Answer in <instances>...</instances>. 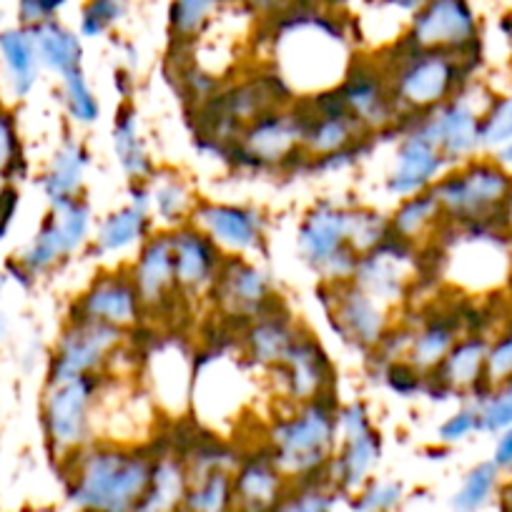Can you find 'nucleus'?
Masks as SVG:
<instances>
[{
    "instance_id": "24",
    "label": "nucleus",
    "mask_w": 512,
    "mask_h": 512,
    "mask_svg": "<svg viewBox=\"0 0 512 512\" xmlns=\"http://www.w3.org/2000/svg\"><path fill=\"white\" fill-rule=\"evenodd\" d=\"M487 344L482 334H467L455 342V347L447 352L440 367L435 369V379L445 392H485L490 390L485 384V359Z\"/></svg>"
},
{
    "instance_id": "12",
    "label": "nucleus",
    "mask_w": 512,
    "mask_h": 512,
    "mask_svg": "<svg viewBox=\"0 0 512 512\" xmlns=\"http://www.w3.org/2000/svg\"><path fill=\"white\" fill-rule=\"evenodd\" d=\"M407 241L390 239L379 244L377 249L367 251L354 267L349 282L357 284L362 292L382 302L384 307L405 294V284L410 279V254L405 251Z\"/></svg>"
},
{
    "instance_id": "5",
    "label": "nucleus",
    "mask_w": 512,
    "mask_h": 512,
    "mask_svg": "<svg viewBox=\"0 0 512 512\" xmlns=\"http://www.w3.org/2000/svg\"><path fill=\"white\" fill-rule=\"evenodd\" d=\"M101 384V374L48 384L43 397V430L58 460H71L93 442V412Z\"/></svg>"
},
{
    "instance_id": "7",
    "label": "nucleus",
    "mask_w": 512,
    "mask_h": 512,
    "mask_svg": "<svg viewBox=\"0 0 512 512\" xmlns=\"http://www.w3.org/2000/svg\"><path fill=\"white\" fill-rule=\"evenodd\" d=\"M126 329L96 322H73L58 339L48 367V384L101 374L123 342Z\"/></svg>"
},
{
    "instance_id": "31",
    "label": "nucleus",
    "mask_w": 512,
    "mask_h": 512,
    "mask_svg": "<svg viewBox=\"0 0 512 512\" xmlns=\"http://www.w3.org/2000/svg\"><path fill=\"white\" fill-rule=\"evenodd\" d=\"M33 41H36L38 58H41V66L51 68L58 76H66V73L76 71L83 63V46L81 38L73 31H68L66 26L56 21H46L41 26H33Z\"/></svg>"
},
{
    "instance_id": "22",
    "label": "nucleus",
    "mask_w": 512,
    "mask_h": 512,
    "mask_svg": "<svg viewBox=\"0 0 512 512\" xmlns=\"http://www.w3.org/2000/svg\"><path fill=\"white\" fill-rule=\"evenodd\" d=\"M189 465V490H186L181 512H231L234 507V467L214 457V452H201Z\"/></svg>"
},
{
    "instance_id": "53",
    "label": "nucleus",
    "mask_w": 512,
    "mask_h": 512,
    "mask_svg": "<svg viewBox=\"0 0 512 512\" xmlns=\"http://www.w3.org/2000/svg\"><path fill=\"white\" fill-rule=\"evenodd\" d=\"M492 159H495L500 166H505L507 171H512V144H507L505 149L497 151V154L492 156Z\"/></svg>"
},
{
    "instance_id": "28",
    "label": "nucleus",
    "mask_w": 512,
    "mask_h": 512,
    "mask_svg": "<svg viewBox=\"0 0 512 512\" xmlns=\"http://www.w3.org/2000/svg\"><path fill=\"white\" fill-rule=\"evenodd\" d=\"M0 58H3V66H6L8 81H11L16 98H26L36 86L38 68H41V58H38L31 28L0 31Z\"/></svg>"
},
{
    "instance_id": "27",
    "label": "nucleus",
    "mask_w": 512,
    "mask_h": 512,
    "mask_svg": "<svg viewBox=\"0 0 512 512\" xmlns=\"http://www.w3.org/2000/svg\"><path fill=\"white\" fill-rule=\"evenodd\" d=\"M189 490V465L179 455H161L154 460L149 490L136 512H181Z\"/></svg>"
},
{
    "instance_id": "34",
    "label": "nucleus",
    "mask_w": 512,
    "mask_h": 512,
    "mask_svg": "<svg viewBox=\"0 0 512 512\" xmlns=\"http://www.w3.org/2000/svg\"><path fill=\"white\" fill-rule=\"evenodd\" d=\"M146 191H149L151 214H156V219L174 226V229L184 226L191 211L196 209L189 186L179 176H154Z\"/></svg>"
},
{
    "instance_id": "17",
    "label": "nucleus",
    "mask_w": 512,
    "mask_h": 512,
    "mask_svg": "<svg viewBox=\"0 0 512 512\" xmlns=\"http://www.w3.org/2000/svg\"><path fill=\"white\" fill-rule=\"evenodd\" d=\"M194 226H199L219 249L231 254H249L262 246V216L244 206L201 204L194 209Z\"/></svg>"
},
{
    "instance_id": "6",
    "label": "nucleus",
    "mask_w": 512,
    "mask_h": 512,
    "mask_svg": "<svg viewBox=\"0 0 512 512\" xmlns=\"http://www.w3.org/2000/svg\"><path fill=\"white\" fill-rule=\"evenodd\" d=\"M299 251L304 262L332 282L352 279L359 254L349 244V211L319 204L299 226Z\"/></svg>"
},
{
    "instance_id": "23",
    "label": "nucleus",
    "mask_w": 512,
    "mask_h": 512,
    "mask_svg": "<svg viewBox=\"0 0 512 512\" xmlns=\"http://www.w3.org/2000/svg\"><path fill=\"white\" fill-rule=\"evenodd\" d=\"M287 395L294 402H312L324 397L329 384V362L319 344L309 337H297L287 359L279 364Z\"/></svg>"
},
{
    "instance_id": "11",
    "label": "nucleus",
    "mask_w": 512,
    "mask_h": 512,
    "mask_svg": "<svg viewBox=\"0 0 512 512\" xmlns=\"http://www.w3.org/2000/svg\"><path fill=\"white\" fill-rule=\"evenodd\" d=\"M304 121L279 108L262 113L251 123H246L239 134V146L244 156L254 164H279L287 161L302 149Z\"/></svg>"
},
{
    "instance_id": "56",
    "label": "nucleus",
    "mask_w": 512,
    "mask_h": 512,
    "mask_svg": "<svg viewBox=\"0 0 512 512\" xmlns=\"http://www.w3.org/2000/svg\"><path fill=\"white\" fill-rule=\"evenodd\" d=\"M121 3H123V0H121Z\"/></svg>"
},
{
    "instance_id": "20",
    "label": "nucleus",
    "mask_w": 512,
    "mask_h": 512,
    "mask_svg": "<svg viewBox=\"0 0 512 512\" xmlns=\"http://www.w3.org/2000/svg\"><path fill=\"white\" fill-rule=\"evenodd\" d=\"M339 101L344 103L354 121L367 128H382L395 116V98H392L387 76L369 66H357L344 76L337 88Z\"/></svg>"
},
{
    "instance_id": "30",
    "label": "nucleus",
    "mask_w": 512,
    "mask_h": 512,
    "mask_svg": "<svg viewBox=\"0 0 512 512\" xmlns=\"http://www.w3.org/2000/svg\"><path fill=\"white\" fill-rule=\"evenodd\" d=\"M86 166L88 151L81 141H66L53 154L51 166L43 174V191H46L51 206L68 199H78V194L83 189V181H86Z\"/></svg>"
},
{
    "instance_id": "46",
    "label": "nucleus",
    "mask_w": 512,
    "mask_h": 512,
    "mask_svg": "<svg viewBox=\"0 0 512 512\" xmlns=\"http://www.w3.org/2000/svg\"><path fill=\"white\" fill-rule=\"evenodd\" d=\"M329 495L324 492V487L319 485H307L299 487V492H289L272 512H329Z\"/></svg>"
},
{
    "instance_id": "3",
    "label": "nucleus",
    "mask_w": 512,
    "mask_h": 512,
    "mask_svg": "<svg viewBox=\"0 0 512 512\" xmlns=\"http://www.w3.org/2000/svg\"><path fill=\"white\" fill-rule=\"evenodd\" d=\"M407 51L397 56L387 83L395 106L412 111H432L462 91L467 78V53L425 51L405 41Z\"/></svg>"
},
{
    "instance_id": "43",
    "label": "nucleus",
    "mask_w": 512,
    "mask_h": 512,
    "mask_svg": "<svg viewBox=\"0 0 512 512\" xmlns=\"http://www.w3.org/2000/svg\"><path fill=\"white\" fill-rule=\"evenodd\" d=\"M510 379H512V324L507 329H502V332L487 344V359H485L487 387L510 382Z\"/></svg>"
},
{
    "instance_id": "49",
    "label": "nucleus",
    "mask_w": 512,
    "mask_h": 512,
    "mask_svg": "<svg viewBox=\"0 0 512 512\" xmlns=\"http://www.w3.org/2000/svg\"><path fill=\"white\" fill-rule=\"evenodd\" d=\"M492 465L500 470V475L512 477V427L497 432L495 450H492Z\"/></svg>"
},
{
    "instance_id": "21",
    "label": "nucleus",
    "mask_w": 512,
    "mask_h": 512,
    "mask_svg": "<svg viewBox=\"0 0 512 512\" xmlns=\"http://www.w3.org/2000/svg\"><path fill=\"white\" fill-rule=\"evenodd\" d=\"M304 121L302 149L314 159H329L334 154L347 151L359 139L364 128L352 118V113L339 101L337 91L319 96L317 113Z\"/></svg>"
},
{
    "instance_id": "4",
    "label": "nucleus",
    "mask_w": 512,
    "mask_h": 512,
    "mask_svg": "<svg viewBox=\"0 0 512 512\" xmlns=\"http://www.w3.org/2000/svg\"><path fill=\"white\" fill-rule=\"evenodd\" d=\"M442 216L462 224L482 226L505 211L512 196V171L495 159H470L452 174H445L432 186Z\"/></svg>"
},
{
    "instance_id": "50",
    "label": "nucleus",
    "mask_w": 512,
    "mask_h": 512,
    "mask_svg": "<svg viewBox=\"0 0 512 512\" xmlns=\"http://www.w3.org/2000/svg\"><path fill=\"white\" fill-rule=\"evenodd\" d=\"M16 209H18V191L13 189V186H6V191H3V196H0V241H3V236L8 234V229H11V221L13 216H16Z\"/></svg>"
},
{
    "instance_id": "8",
    "label": "nucleus",
    "mask_w": 512,
    "mask_h": 512,
    "mask_svg": "<svg viewBox=\"0 0 512 512\" xmlns=\"http://www.w3.org/2000/svg\"><path fill=\"white\" fill-rule=\"evenodd\" d=\"M405 41L425 51L470 53L480 43V21L470 0H427L412 18Z\"/></svg>"
},
{
    "instance_id": "15",
    "label": "nucleus",
    "mask_w": 512,
    "mask_h": 512,
    "mask_svg": "<svg viewBox=\"0 0 512 512\" xmlns=\"http://www.w3.org/2000/svg\"><path fill=\"white\" fill-rule=\"evenodd\" d=\"M334 327L344 339H352L359 347H377L384 342L387 332V312L384 304L369 297L367 292L347 282L334 284Z\"/></svg>"
},
{
    "instance_id": "36",
    "label": "nucleus",
    "mask_w": 512,
    "mask_h": 512,
    "mask_svg": "<svg viewBox=\"0 0 512 512\" xmlns=\"http://www.w3.org/2000/svg\"><path fill=\"white\" fill-rule=\"evenodd\" d=\"M440 216L442 209L430 189L420 191L415 196H407V199H402L400 209L395 211V216L390 221L392 236L400 241L420 239L422 234H427V229H432L437 224Z\"/></svg>"
},
{
    "instance_id": "26",
    "label": "nucleus",
    "mask_w": 512,
    "mask_h": 512,
    "mask_svg": "<svg viewBox=\"0 0 512 512\" xmlns=\"http://www.w3.org/2000/svg\"><path fill=\"white\" fill-rule=\"evenodd\" d=\"M379 452H382V442H379L377 430H369L359 437H347L342 440V450L329 462V482L344 492L362 490L369 482L374 465L379 462Z\"/></svg>"
},
{
    "instance_id": "19",
    "label": "nucleus",
    "mask_w": 512,
    "mask_h": 512,
    "mask_svg": "<svg viewBox=\"0 0 512 512\" xmlns=\"http://www.w3.org/2000/svg\"><path fill=\"white\" fill-rule=\"evenodd\" d=\"M395 156V169L387 179V189H390V194L400 196V199L432 189L450 166L445 156L417 128L400 141Z\"/></svg>"
},
{
    "instance_id": "33",
    "label": "nucleus",
    "mask_w": 512,
    "mask_h": 512,
    "mask_svg": "<svg viewBox=\"0 0 512 512\" xmlns=\"http://www.w3.org/2000/svg\"><path fill=\"white\" fill-rule=\"evenodd\" d=\"M73 251L68 246L66 236H63L61 226H58L56 216L48 214V219L43 221L41 229H38L36 239L31 241L26 251L18 259V269H21L23 277H38V274L51 272L53 267L68 259Z\"/></svg>"
},
{
    "instance_id": "14",
    "label": "nucleus",
    "mask_w": 512,
    "mask_h": 512,
    "mask_svg": "<svg viewBox=\"0 0 512 512\" xmlns=\"http://www.w3.org/2000/svg\"><path fill=\"white\" fill-rule=\"evenodd\" d=\"M171 249L179 292H204L214 287L224 256L199 226L184 224L171 231Z\"/></svg>"
},
{
    "instance_id": "52",
    "label": "nucleus",
    "mask_w": 512,
    "mask_h": 512,
    "mask_svg": "<svg viewBox=\"0 0 512 512\" xmlns=\"http://www.w3.org/2000/svg\"><path fill=\"white\" fill-rule=\"evenodd\" d=\"M500 507L502 512H512V477L505 487H500Z\"/></svg>"
},
{
    "instance_id": "16",
    "label": "nucleus",
    "mask_w": 512,
    "mask_h": 512,
    "mask_svg": "<svg viewBox=\"0 0 512 512\" xmlns=\"http://www.w3.org/2000/svg\"><path fill=\"white\" fill-rule=\"evenodd\" d=\"M234 507L231 512H272L292 492L289 477L272 455H254L234 467Z\"/></svg>"
},
{
    "instance_id": "18",
    "label": "nucleus",
    "mask_w": 512,
    "mask_h": 512,
    "mask_svg": "<svg viewBox=\"0 0 512 512\" xmlns=\"http://www.w3.org/2000/svg\"><path fill=\"white\" fill-rule=\"evenodd\" d=\"M131 279H134L144 309H161L174 299V294H179L171 231H159L141 244L134 269H131Z\"/></svg>"
},
{
    "instance_id": "1",
    "label": "nucleus",
    "mask_w": 512,
    "mask_h": 512,
    "mask_svg": "<svg viewBox=\"0 0 512 512\" xmlns=\"http://www.w3.org/2000/svg\"><path fill=\"white\" fill-rule=\"evenodd\" d=\"M154 460L139 447L91 442L66 460L68 500L81 512H136L149 490Z\"/></svg>"
},
{
    "instance_id": "10",
    "label": "nucleus",
    "mask_w": 512,
    "mask_h": 512,
    "mask_svg": "<svg viewBox=\"0 0 512 512\" xmlns=\"http://www.w3.org/2000/svg\"><path fill=\"white\" fill-rule=\"evenodd\" d=\"M141 312H144V304H141L131 274H103L86 289V294H81L71 319L128 329L139 322Z\"/></svg>"
},
{
    "instance_id": "32",
    "label": "nucleus",
    "mask_w": 512,
    "mask_h": 512,
    "mask_svg": "<svg viewBox=\"0 0 512 512\" xmlns=\"http://www.w3.org/2000/svg\"><path fill=\"white\" fill-rule=\"evenodd\" d=\"M460 339V327H457V319H432L427 322L420 332H415L407 344V362L417 369V372H435L442 364V359L447 357L455 342Z\"/></svg>"
},
{
    "instance_id": "37",
    "label": "nucleus",
    "mask_w": 512,
    "mask_h": 512,
    "mask_svg": "<svg viewBox=\"0 0 512 512\" xmlns=\"http://www.w3.org/2000/svg\"><path fill=\"white\" fill-rule=\"evenodd\" d=\"M497 490H500V470L492 465V460L480 462L465 475L460 490L452 497V507L457 512H480Z\"/></svg>"
},
{
    "instance_id": "9",
    "label": "nucleus",
    "mask_w": 512,
    "mask_h": 512,
    "mask_svg": "<svg viewBox=\"0 0 512 512\" xmlns=\"http://www.w3.org/2000/svg\"><path fill=\"white\" fill-rule=\"evenodd\" d=\"M485 106L477 108L465 91L427 111L417 131L440 151L447 164L470 161L480 154V118Z\"/></svg>"
},
{
    "instance_id": "29",
    "label": "nucleus",
    "mask_w": 512,
    "mask_h": 512,
    "mask_svg": "<svg viewBox=\"0 0 512 512\" xmlns=\"http://www.w3.org/2000/svg\"><path fill=\"white\" fill-rule=\"evenodd\" d=\"M294 342H297V334H294L292 324L277 314H262V317L251 319L244 334L246 354L256 364L272 369H277L287 359Z\"/></svg>"
},
{
    "instance_id": "54",
    "label": "nucleus",
    "mask_w": 512,
    "mask_h": 512,
    "mask_svg": "<svg viewBox=\"0 0 512 512\" xmlns=\"http://www.w3.org/2000/svg\"><path fill=\"white\" fill-rule=\"evenodd\" d=\"M6 186H8V181L3 179V176H0V196H3V191H6Z\"/></svg>"
},
{
    "instance_id": "51",
    "label": "nucleus",
    "mask_w": 512,
    "mask_h": 512,
    "mask_svg": "<svg viewBox=\"0 0 512 512\" xmlns=\"http://www.w3.org/2000/svg\"><path fill=\"white\" fill-rule=\"evenodd\" d=\"M382 6H390L400 13H417L422 6H425L427 0H377Z\"/></svg>"
},
{
    "instance_id": "2",
    "label": "nucleus",
    "mask_w": 512,
    "mask_h": 512,
    "mask_svg": "<svg viewBox=\"0 0 512 512\" xmlns=\"http://www.w3.org/2000/svg\"><path fill=\"white\" fill-rule=\"evenodd\" d=\"M337 442V412L324 397L304 402L294 415L284 417L269 432V455L289 482L317 485L314 477L327 472Z\"/></svg>"
},
{
    "instance_id": "25",
    "label": "nucleus",
    "mask_w": 512,
    "mask_h": 512,
    "mask_svg": "<svg viewBox=\"0 0 512 512\" xmlns=\"http://www.w3.org/2000/svg\"><path fill=\"white\" fill-rule=\"evenodd\" d=\"M151 211H149V191L146 186H136L134 201L123 209L113 211L101 221L96 231V249L101 254H118V251L131 249L139 241L149 239Z\"/></svg>"
},
{
    "instance_id": "55",
    "label": "nucleus",
    "mask_w": 512,
    "mask_h": 512,
    "mask_svg": "<svg viewBox=\"0 0 512 512\" xmlns=\"http://www.w3.org/2000/svg\"><path fill=\"white\" fill-rule=\"evenodd\" d=\"M0 111H3V103H0Z\"/></svg>"
},
{
    "instance_id": "35",
    "label": "nucleus",
    "mask_w": 512,
    "mask_h": 512,
    "mask_svg": "<svg viewBox=\"0 0 512 512\" xmlns=\"http://www.w3.org/2000/svg\"><path fill=\"white\" fill-rule=\"evenodd\" d=\"M113 154L131 179L141 181L151 174V159L139 131L136 111H123L113 126Z\"/></svg>"
},
{
    "instance_id": "13",
    "label": "nucleus",
    "mask_w": 512,
    "mask_h": 512,
    "mask_svg": "<svg viewBox=\"0 0 512 512\" xmlns=\"http://www.w3.org/2000/svg\"><path fill=\"white\" fill-rule=\"evenodd\" d=\"M214 294L229 314L256 319L269 314L267 307L272 304V282L256 264L234 256V259H224L221 264L219 277L214 282Z\"/></svg>"
},
{
    "instance_id": "40",
    "label": "nucleus",
    "mask_w": 512,
    "mask_h": 512,
    "mask_svg": "<svg viewBox=\"0 0 512 512\" xmlns=\"http://www.w3.org/2000/svg\"><path fill=\"white\" fill-rule=\"evenodd\" d=\"M475 407L480 415V432L497 435L512 427V379L482 392Z\"/></svg>"
},
{
    "instance_id": "47",
    "label": "nucleus",
    "mask_w": 512,
    "mask_h": 512,
    "mask_svg": "<svg viewBox=\"0 0 512 512\" xmlns=\"http://www.w3.org/2000/svg\"><path fill=\"white\" fill-rule=\"evenodd\" d=\"M477 430H480V415H477V407L467 405V407H460L455 415H450L445 422H442L440 440L442 442H462Z\"/></svg>"
},
{
    "instance_id": "42",
    "label": "nucleus",
    "mask_w": 512,
    "mask_h": 512,
    "mask_svg": "<svg viewBox=\"0 0 512 512\" xmlns=\"http://www.w3.org/2000/svg\"><path fill=\"white\" fill-rule=\"evenodd\" d=\"M405 487L400 482H387V480H369L367 485L359 490L354 497L352 510L354 512H392L402 502Z\"/></svg>"
},
{
    "instance_id": "41",
    "label": "nucleus",
    "mask_w": 512,
    "mask_h": 512,
    "mask_svg": "<svg viewBox=\"0 0 512 512\" xmlns=\"http://www.w3.org/2000/svg\"><path fill=\"white\" fill-rule=\"evenodd\" d=\"M63 78V101H66L68 116L76 123H83V126H91V123L98 121L101 116V103H98L96 93L88 86L86 76H83V68H76V71L66 73Z\"/></svg>"
},
{
    "instance_id": "44",
    "label": "nucleus",
    "mask_w": 512,
    "mask_h": 512,
    "mask_svg": "<svg viewBox=\"0 0 512 512\" xmlns=\"http://www.w3.org/2000/svg\"><path fill=\"white\" fill-rule=\"evenodd\" d=\"M123 16L121 0H88L81 13V36L98 38Z\"/></svg>"
},
{
    "instance_id": "48",
    "label": "nucleus",
    "mask_w": 512,
    "mask_h": 512,
    "mask_svg": "<svg viewBox=\"0 0 512 512\" xmlns=\"http://www.w3.org/2000/svg\"><path fill=\"white\" fill-rule=\"evenodd\" d=\"M66 0H18V16H21L23 28L41 26V23L53 21Z\"/></svg>"
},
{
    "instance_id": "38",
    "label": "nucleus",
    "mask_w": 512,
    "mask_h": 512,
    "mask_svg": "<svg viewBox=\"0 0 512 512\" xmlns=\"http://www.w3.org/2000/svg\"><path fill=\"white\" fill-rule=\"evenodd\" d=\"M512 144V93L487 101L480 118V151L495 156Z\"/></svg>"
},
{
    "instance_id": "45",
    "label": "nucleus",
    "mask_w": 512,
    "mask_h": 512,
    "mask_svg": "<svg viewBox=\"0 0 512 512\" xmlns=\"http://www.w3.org/2000/svg\"><path fill=\"white\" fill-rule=\"evenodd\" d=\"M18 164H23V156L21 144H18L16 123H13L11 113H6V108H3L0 111V176L8 181Z\"/></svg>"
},
{
    "instance_id": "39",
    "label": "nucleus",
    "mask_w": 512,
    "mask_h": 512,
    "mask_svg": "<svg viewBox=\"0 0 512 512\" xmlns=\"http://www.w3.org/2000/svg\"><path fill=\"white\" fill-rule=\"evenodd\" d=\"M219 8V0H171L169 26L176 41H194L204 33L214 11Z\"/></svg>"
}]
</instances>
